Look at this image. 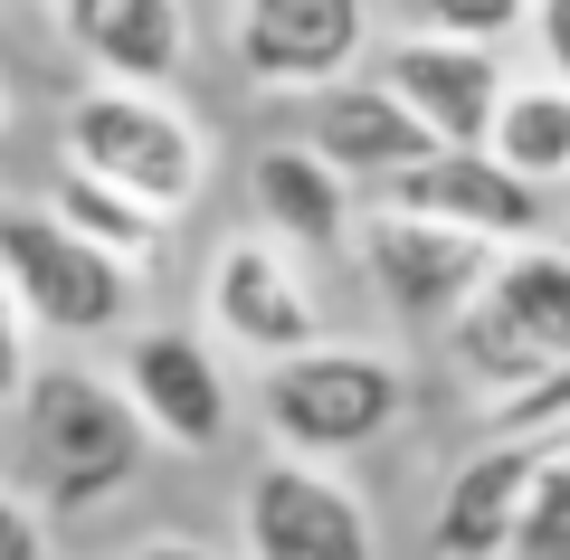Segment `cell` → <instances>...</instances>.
<instances>
[{
    "label": "cell",
    "instance_id": "cell-1",
    "mask_svg": "<svg viewBox=\"0 0 570 560\" xmlns=\"http://www.w3.org/2000/svg\"><path fill=\"white\" fill-rule=\"evenodd\" d=\"M409 419V361L381 352V342H295V352L257 361V428L285 446V456L343 465L362 446H381L390 428Z\"/></svg>",
    "mask_w": 570,
    "mask_h": 560
},
{
    "label": "cell",
    "instance_id": "cell-2",
    "mask_svg": "<svg viewBox=\"0 0 570 560\" xmlns=\"http://www.w3.org/2000/svg\"><path fill=\"white\" fill-rule=\"evenodd\" d=\"M10 409H20V438H29V484H39L29 503L48 522L115 503L142 475V456H153L134 400L115 381H96V371H77V361H29V381H20Z\"/></svg>",
    "mask_w": 570,
    "mask_h": 560
},
{
    "label": "cell",
    "instance_id": "cell-3",
    "mask_svg": "<svg viewBox=\"0 0 570 560\" xmlns=\"http://www.w3.org/2000/svg\"><path fill=\"white\" fill-rule=\"evenodd\" d=\"M456 381L475 400H504L523 390L532 371L570 361V247L561 238H523V247H494V266L475 276V295L438 323Z\"/></svg>",
    "mask_w": 570,
    "mask_h": 560
},
{
    "label": "cell",
    "instance_id": "cell-4",
    "mask_svg": "<svg viewBox=\"0 0 570 560\" xmlns=\"http://www.w3.org/2000/svg\"><path fill=\"white\" fill-rule=\"evenodd\" d=\"M0 295L48 342H115L134 323L142 266H124L115 247L67 228L48 200H0Z\"/></svg>",
    "mask_w": 570,
    "mask_h": 560
},
{
    "label": "cell",
    "instance_id": "cell-5",
    "mask_svg": "<svg viewBox=\"0 0 570 560\" xmlns=\"http://www.w3.org/2000/svg\"><path fill=\"white\" fill-rule=\"evenodd\" d=\"M58 161L115 180V190L171 209V219L209 190V134L171 105V86H115V77H96L77 105H67V124H58Z\"/></svg>",
    "mask_w": 570,
    "mask_h": 560
},
{
    "label": "cell",
    "instance_id": "cell-6",
    "mask_svg": "<svg viewBox=\"0 0 570 560\" xmlns=\"http://www.w3.org/2000/svg\"><path fill=\"white\" fill-rule=\"evenodd\" d=\"M115 390L134 400L142 438L171 456H219L238 428V381L209 333L190 323H124L115 333Z\"/></svg>",
    "mask_w": 570,
    "mask_h": 560
},
{
    "label": "cell",
    "instance_id": "cell-7",
    "mask_svg": "<svg viewBox=\"0 0 570 560\" xmlns=\"http://www.w3.org/2000/svg\"><path fill=\"white\" fill-rule=\"evenodd\" d=\"M352 257H362V285H371V304H381L390 323L438 333V323L475 295V276L494 266V247L466 238V228H448V219H428V209L362 200V219H352Z\"/></svg>",
    "mask_w": 570,
    "mask_h": 560
},
{
    "label": "cell",
    "instance_id": "cell-8",
    "mask_svg": "<svg viewBox=\"0 0 570 560\" xmlns=\"http://www.w3.org/2000/svg\"><path fill=\"white\" fill-rule=\"evenodd\" d=\"M371 200H390V209H428V219L466 228V238H485V247L551 238V219H561V190L523 180L504 153H494V143H428L419 161H400V171L371 190Z\"/></svg>",
    "mask_w": 570,
    "mask_h": 560
},
{
    "label": "cell",
    "instance_id": "cell-9",
    "mask_svg": "<svg viewBox=\"0 0 570 560\" xmlns=\"http://www.w3.org/2000/svg\"><path fill=\"white\" fill-rule=\"evenodd\" d=\"M238 541H247V560H381L371 503L333 465L285 456V446L238 484Z\"/></svg>",
    "mask_w": 570,
    "mask_h": 560
},
{
    "label": "cell",
    "instance_id": "cell-10",
    "mask_svg": "<svg viewBox=\"0 0 570 560\" xmlns=\"http://www.w3.org/2000/svg\"><path fill=\"white\" fill-rule=\"evenodd\" d=\"M362 67L428 124V143H485L494 105H504V86H513L504 48L456 39V29H390V39H371Z\"/></svg>",
    "mask_w": 570,
    "mask_h": 560
},
{
    "label": "cell",
    "instance_id": "cell-11",
    "mask_svg": "<svg viewBox=\"0 0 570 560\" xmlns=\"http://www.w3.org/2000/svg\"><path fill=\"white\" fill-rule=\"evenodd\" d=\"M200 314H209V342L238 352V361H276V352H295V342L324 333V304H314V285H305V257L276 247L266 228L257 238H228L219 257H209Z\"/></svg>",
    "mask_w": 570,
    "mask_h": 560
},
{
    "label": "cell",
    "instance_id": "cell-12",
    "mask_svg": "<svg viewBox=\"0 0 570 560\" xmlns=\"http://www.w3.org/2000/svg\"><path fill=\"white\" fill-rule=\"evenodd\" d=\"M371 0H228V58L266 96H305L371 58Z\"/></svg>",
    "mask_w": 570,
    "mask_h": 560
},
{
    "label": "cell",
    "instance_id": "cell-13",
    "mask_svg": "<svg viewBox=\"0 0 570 560\" xmlns=\"http://www.w3.org/2000/svg\"><path fill=\"white\" fill-rule=\"evenodd\" d=\"M295 143H314V153H324L352 190H381L400 161L428 153V124L409 115V105L390 96L371 67H343V77H324V86H305V96H295Z\"/></svg>",
    "mask_w": 570,
    "mask_h": 560
},
{
    "label": "cell",
    "instance_id": "cell-14",
    "mask_svg": "<svg viewBox=\"0 0 570 560\" xmlns=\"http://www.w3.org/2000/svg\"><path fill=\"white\" fill-rule=\"evenodd\" d=\"M247 209H257V228L276 247H295V257H343L352 219H362V190H352L314 143L285 134V143H266V153L247 161Z\"/></svg>",
    "mask_w": 570,
    "mask_h": 560
},
{
    "label": "cell",
    "instance_id": "cell-15",
    "mask_svg": "<svg viewBox=\"0 0 570 560\" xmlns=\"http://www.w3.org/2000/svg\"><path fill=\"white\" fill-rule=\"evenodd\" d=\"M551 456V438H485L456 456V475L438 484V522H428V551L438 560H494L532 494V465Z\"/></svg>",
    "mask_w": 570,
    "mask_h": 560
},
{
    "label": "cell",
    "instance_id": "cell-16",
    "mask_svg": "<svg viewBox=\"0 0 570 560\" xmlns=\"http://www.w3.org/2000/svg\"><path fill=\"white\" fill-rule=\"evenodd\" d=\"M58 29L115 86H181L190 67V0H67Z\"/></svg>",
    "mask_w": 570,
    "mask_h": 560
},
{
    "label": "cell",
    "instance_id": "cell-17",
    "mask_svg": "<svg viewBox=\"0 0 570 560\" xmlns=\"http://www.w3.org/2000/svg\"><path fill=\"white\" fill-rule=\"evenodd\" d=\"M48 209H58L67 228H86L96 247H115L124 266H153L171 247V209L134 200V190H115V180L77 171V161H58V180H48Z\"/></svg>",
    "mask_w": 570,
    "mask_h": 560
},
{
    "label": "cell",
    "instance_id": "cell-18",
    "mask_svg": "<svg viewBox=\"0 0 570 560\" xmlns=\"http://www.w3.org/2000/svg\"><path fill=\"white\" fill-rule=\"evenodd\" d=\"M485 143L523 180L561 190V180H570V86L561 77H513L504 105H494V124H485Z\"/></svg>",
    "mask_w": 570,
    "mask_h": 560
},
{
    "label": "cell",
    "instance_id": "cell-19",
    "mask_svg": "<svg viewBox=\"0 0 570 560\" xmlns=\"http://www.w3.org/2000/svg\"><path fill=\"white\" fill-rule=\"evenodd\" d=\"M494 560H570V465L561 456L532 465V494H523V513H513Z\"/></svg>",
    "mask_w": 570,
    "mask_h": 560
},
{
    "label": "cell",
    "instance_id": "cell-20",
    "mask_svg": "<svg viewBox=\"0 0 570 560\" xmlns=\"http://www.w3.org/2000/svg\"><path fill=\"white\" fill-rule=\"evenodd\" d=\"M400 29H456V39H523V0H400Z\"/></svg>",
    "mask_w": 570,
    "mask_h": 560
},
{
    "label": "cell",
    "instance_id": "cell-21",
    "mask_svg": "<svg viewBox=\"0 0 570 560\" xmlns=\"http://www.w3.org/2000/svg\"><path fill=\"white\" fill-rule=\"evenodd\" d=\"M523 39L542 58V77L570 86V0H523Z\"/></svg>",
    "mask_w": 570,
    "mask_h": 560
},
{
    "label": "cell",
    "instance_id": "cell-22",
    "mask_svg": "<svg viewBox=\"0 0 570 560\" xmlns=\"http://www.w3.org/2000/svg\"><path fill=\"white\" fill-rule=\"evenodd\" d=\"M0 560H48V513L20 484H0Z\"/></svg>",
    "mask_w": 570,
    "mask_h": 560
},
{
    "label": "cell",
    "instance_id": "cell-23",
    "mask_svg": "<svg viewBox=\"0 0 570 560\" xmlns=\"http://www.w3.org/2000/svg\"><path fill=\"white\" fill-rule=\"evenodd\" d=\"M29 342H39V333H29V314L0 295V409L20 400V381H29Z\"/></svg>",
    "mask_w": 570,
    "mask_h": 560
},
{
    "label": "cell",
    "instance_id": "cell-24",
    "mask_svg": "<svg viewBox=\"0 0 570 560\" xmlns=\"http://www.w3.org/2000/svg\"><path fill=\"white\" fill-rule=\"evenodd\" d=\"M124 560H219L209 541H190V532H153V541H134Z\"/></svg>",
    "mask_w": 570,
    "mask_h": 560
},
{
    "label": "cell",
    "instance_id": "cell-25",
    "mask_svg": "<svg viewBox=\"0 0 570 560\" xmlns=\"http://www.w3.org/2000/svg\"><path fill=\"white\" fill-rule=\"evenodd\" d=\"M551 456H561V465H570V419H561V428H551Z\"/></svg>",
    "mask_w": 570,
    "mask_h": 560
},
{
    "label": "cell",
    "instance_id": "cell-26",
    "mask_svg": "<svg viewBox=\"0 0 570 560\" xmlns=\"http://www.w3.org/2000/svg\"><path fill=\"white\" fill-rule=\"evenodd\" d=\"M551 238H561V247H570V209H561V219H551Z\"/></svg>",
    "mask_w": 570,
    "mask_h": 560
},
{
    "label": "cell",
    "instance_id": "cell-27",
    "mask_svg": "<svg viewBox=\"0 0 570 560\" xmlns=\"http://www.w3.org/2000/svg\"><path fill=\"white\" fill-rule=\"evenodd\" d=\"M0 134H10V86H0Z\"/></svg>",
    "mask_w": 570,
    "mask_h": 560
},
{
    "label": "cell",
    "instance_id": "cell-28",
    "mask_svg": "<svg viewBox=\"0 0 570 560\" xmlns=\"http://www.w3.org/2000/svg\"><path fill=\"white\" fill-rule=\"evenodd\" d=\"M48 10H67V0H48Z\"/></svg>",
    "mask_w": 570,
    "mask_h": 560
},
{
    "label": "cell",
    "instance_id": "cell-29",
    "mask_svg": "<svg viewBox=\"0 0 570 560\" xmlns=\"http://www.w3.org/2000/svg\"><path fill=\"white\" fill-rule=\"evenodd\" d=\"M561 190H570V180H561Z\"/></svg>",
    "mask_w": 570,
    "mask_h": 560
}]
</instances>
